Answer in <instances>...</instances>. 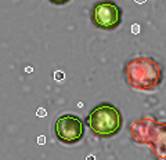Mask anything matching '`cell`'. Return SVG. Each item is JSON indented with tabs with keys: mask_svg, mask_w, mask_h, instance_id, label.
<instances>
[{
	"mask_svg": "<svg viewBox=\"0 0 166 160\" xmlns=\"http://www.w3.org/2000/svg\"><path fill=\"white\" fill-rule=\"evenodd\" d=\"M55 77H57L58 80H61V79H62V73H61V72H58V73H55Z\"/></svg>",
	"mask_w": 166,
	"mask_h": 160,
	"instance_id": "obj_8",
	"label": "cell"
},
{
	"mask_svg": "<svg viewBox=\"0 0 166 160\" xmlns=\"http://www.w3.org/2000/svg\"><path fill=\"white\" fill-rule=\"evenodd\" d=\"M122 8L112 0H100L94 3L90 19L96 28L101 31H115L122 24Z\"/></svg>",
	"mask_w": 166,
	"mask_h": 160,
	"instance_id": "obj_4",
	"label": "cell"
},
{
	"mask_svg": "<svg viewBox=\"0 0 166 160\" xmlns=\"http://www.w3.org/2000/svg\"><path fill=\"white\" fill-rule=\"evenodd\" d=\"M137 3H145V0H136Z\"/></svg>",
	"mask_w": 166,
	"mask_h": 160,
	"instance_id": "obj_11",
	"label": "cell"
},
{
	"mask_svg": "<svg viewBox=\"0 0 166 160\" xmlns=\"http://www.w3.org/2000/svg\"><path fill=\"white\" fill-rule=\"evenodd\" d=\"M39 142H40V144H44V137H43V138L40 137V138H39Z\"/></svg>",
	"mask_w": 166,
	"mask_h": 160,
	"instance_id": "obj_10",
	"label": "cell"
},
{
	"mask_svg": "<svg viewBox=\"0 0 166 160\" xmlns=\"http://www.w3.org/2000/svg\"><path fill=\"white\" fill-rule=\"evenodd\" d=\"M125 79L127 84L138 91H154L163 80V68L151 57H136L126 62Z\"/></svg>",
	"mask_w": 166,
	"mask_h": 160,
	"instance_id": "obj_1",
	"label": "cell"
},
{
	"mask_svg": "<svg viewBox=\"0 0 166 160\" xmlns=\"http://www.w3.org/2000/svg\"><path fill=\"white\" fill-rule=\"evenodd\" d=\"M86 124L96 137L109 138L120 131L123 119L120 110L109 102H102L91 109L86 118Z\"/></svg>",
	"mask_w": 166,
	"mask_h": 160,
	"instance_id": "obj_2",
	"label": "cell"
},
{
	"mask_svg": "<svg viewBox=\"0 0 166 160\" xmlns=\"http://www.w3.org/2000/svg\"><path fill=\"white\" fill-rule=\"evenodd\" d=\"M54 132L61 144L75 145L84 137V123L76 115L64 113L55 120Z\"/></svg>",
	"mask_w": 166,
	"mask_h": 160,
	"instance_id": "obj_5",
	"label": "cell"
},
{
	"mask_svg": "<svg viewBox=\"0 0 166 160\" xmlns=\"http://www.w3.org/2000/svg\"><path fill=\"white\" fill-rule=\"evenodd\" d=\"M49 1L53 3V4H55V6H64V4L69 3L71 0H49Z\"/></svg>",
	"mask_w": 166,
	"mask_h": 160,
	"instance_id": "obj_6",
	"label": "cell"
},
{
	"mask_svg": "<svg viewBox=\"0 0 166 160\" xmlns=\"http://www.w3.org/2000/svg\"><path fill=\"white\" fill-rule=\"evenodd\" d=\"M130 130L136 142L148 144L151 146L156 160H166V121L144 119L136 121Z\"/></svg>",
	"mask_w": 166,
	"mask_h": 160,
	"instance_id": "obj_3",
	"label": "cell"
},
{
	"mask_svg": "<svg viewBox=\"0 0 166 160\" xmlns=\"http://www.w3.org/2000/svg\"><path fill=\"white\" fill-rule=\"evenodd\" d=\"M37 115H39V116H46V110L40 108V109H39V112H37Z\"/></svg>",
	"mask_w": 166,
	"mask_h": 160,
	"instance_id": "obj_7",
	"label": "cell"
},
{
	"mask_svg": "<svg viewBox=\"0 0 166 160\" xmlns=\"http://www.w3.org/2000/svg\"><path fill=\"white\" fill-rule=\"evenodd\" d=\"M133 31H134V33H138V32H137V31H138V26H137V25H134Z\"/></svg>",
	"mask_w": 166,
	"mask_h": 160,
	"instance_id": "obj_9",
	"label": "cell"
}]
</instances>
